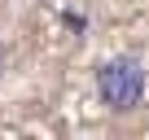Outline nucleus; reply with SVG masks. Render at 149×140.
Listing matches in <instances>:
<instances>
[{
	"instance_id": "1",
	"label": "nucleus",
	"mask_w": 149,
	"mask_h": 140,
	"mask_svg": "<svg viewBox=\"0 0 149 140\" xmlns=\"http://www.w3.org/2000/svg\"><path fill=\"white\" fill-rule=\"evenodd\" d=\"M97 96L114 110V114H127L145 101V66L136 57H110L101 70H97Z\"/></svg>"
}]
</instances>
